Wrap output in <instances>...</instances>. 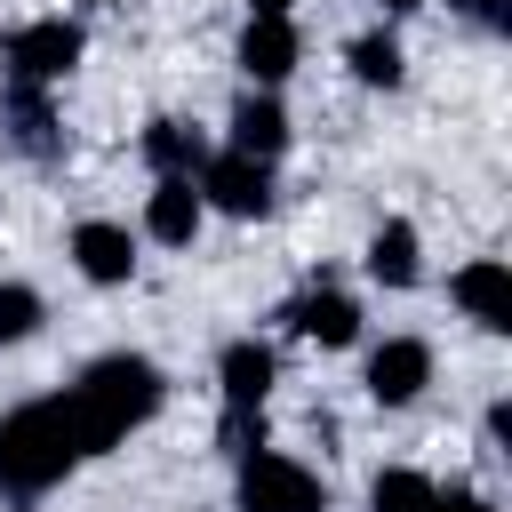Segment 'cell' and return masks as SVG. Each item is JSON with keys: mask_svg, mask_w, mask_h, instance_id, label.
I'll return each mask as SVG.
<instances>
[{"mask_svg": "<svg viewBox=\"0 0 512 512\" xmlns=\"http://www.w3.org/2000/svg\"><path fill=\"white\" fill-rule=\"evenodd\" d=\"M64 408H72V424H80V448L104 456V448H120L128 432H144V424L168 408V376H160V360H144V352H96V360L64 384Z\"/></svg>", "mask_w": 512, "mask_h": 512, "instance_id": "6da1fadb", "label": "cell"}, {"mask_svg": "<svg viewBox=\"0 0 512 512\" xmlns=\"http://www.w3.org/2000/svg\"><path fill=\"white\" fill-rule=\"evenodd\" d=\"M80 464H88V448H80V424H72L64 392H40V400L0 416V496L8 504H40Z\"/></svg>", "mask_w": 512, "mask_h": 512, "instance_id": "7a4b0ae2", "label": "cell"}, {"mask_svg": "<svg viewBox=\"0 0 512 512\" xmlns=\"http://www.w3.org/2000/svg\"><path fill=\"white\" fill-rule=\"evenodd\" d=\"M232 504L240 512H328V480L304 456H288V448H240Z\"/></svg>", "mask_w": 512, "mask_h": 512, "instance_id": "3957f363", "label": "cell"}, {"mask_svg": "<svg viewBox=\"0 0 512 512\" xmlns=\"http://www.w3.org/2000/svg\"><path fill=\"white\" fill-rule=\"evenodd\" d=\"M272 376H280V360H272V344H256V336H232V344L216 352V392H224V440H232V448H264Z\"/></svg>", "mask_w": 512, "mask_h": 512, "instance_id": "277c9868", "label": "cell"}, {"mask_svg": "<svg viewBox=\"0 0 512 512\" xmlns=\"http://www.w3.org/2000/svg\"><path fill=\"white\" fill-rule=\"evenodd\" d=\"M80 24L72 16H32V24H8V40H0V64H8V88H56V80H72V64H80Z\"/></svg>", "mask_w": 512, "mask_h": 512, "instance_id": "5b68a950", "label": "cell"}, {"mask_svg": "<svg viewBox=\"0 0 512 512\" xmlns=\"http://www.w3.org/2000/svg\"><path fill=\"white\" fill-rule=\"evenodd\" d=\"M192 192H200V208H208V216H232V224H256V216H272V208H280L272 160H248V152H224V144L200 160Z\"/></svg>", "mask_w": 512, "mask_h": 512, "instance_id": "8992f818", "label": "cell"}, {"mask_svg": "<svg viewBox=\"0 0 512 512\" xmlns=\"http://www.w3.org/2000/svg\"><path fill=\"white\" fill-rule=\"evenodd\" d=\"M360 384H368L376 408H408V400H424V384H432V344H424V336H384V344H368Z\"/></svg>", "mask_w": 512, "mask_h": 512, "instance_id": "52a82bcc", "label": "cell"}, {"mask_svg": "<svg viewBox=\"0 0 512 512\" xmlns=\"http://www.w3.org/2000/svg\"><path fill=\"white\" fill-rule=\"evenodd\" d=\"M64 256H72V272H80L88 288H120V280L136 272V232L112 224V216H80V224L64 232Z\"/></svg>", "mask_w": 512, "mask_h": 512, "instance_id": "ba28073f", "label": "cell"}, {"mask_svg": "<svg viewBox=\"0 0 512 512\" xmlns=\"http://www.w3.org/2000/svg\"><path fill=\"white\" fill-rule=\"evenodd\" d=\"M448 296H456V312H464L480 336H512V264H504V256L456 264V272H448Z\"/></svg>", "mask_w": 512, "mask_h": 512, "instance_id": "9c48e42d", "label": "cell"}, {"mask_svg": "<svg viewBox=\"0 0 512 512\" xmlns=\"http://www.w3.org/2000/svg\"><path fill=\"white\" fill-rule=\"evenodd\" d=\"M232 56H240L248 88H280V80L296 72V56H304V32H296V16H248Z\"/></svg>", "mask_w": 512, "mask_h": 512, "instance_id": "30bf717a", "label": "cell"}, {"mask_svg": "<svg viewBox=\"0 0 512 512\" xmlns=\"http://www.w3.org/2000/svg\"><path fill=\"white\" fill-rule=\"evenodd\" d=\"M224 152L280 160V152H288V104H280L272 88H248V96L232 104V136H224Z\"/></svg>", "mask_w": 512, "mask_h": 512, "instance_id": "8fae6325", "label": "cell"}, {"mask_svg": "<svg viewBox=\"0 0 512 512\" xmlns=\"http://www.w3.org/2000/svg\"><path fill=\"white\" fill-rule=\"evenodd\" d=\"M200 224H208V208H200L192 176H152V200H144V232H152L160 248H192V240H200Z\"/></svg>", "mask_w": 512, "mask_h": 512, "instance_id": "7c38bea8", "label": "cell"}, {"mask_svg": "<svg viewBox=\"0 0 512 512\" xmlns=\"http://www.w3.org/2000/svg\"><path fill=\"white\" fill-rule=\"evenodd\" d=\"M360 264H368L376 288H416V280H424V240H416V224H408V216H384V224L368 232V256H360Z\"/></svg>", "mask_w": 512, "mask_h": 512, "instance_id": "4fadbf2b", "label": "cell"}, {"mask_svg": "<svg viewBox=\"0 0 512 512\" xmlns=\"http://www.w3.org/2000/svg\"><path fill=\"white\" fill-rule=\"evenodd\" d=\"M288 320H296V336H312V344H360V304L344 296V288H304L296 304H288Z\"/></svg>", "mask_w": 512, "mask_h": 512, "instance_id": "5bb4252c", "label": "cell"}, {"mask_svg": "<svg viewBox=\"0 0 512 512\" xmlns=\"http://www.w3.org/2000/svg\"><path fill=\"white\" fill-rule=\"evenodd\" d=\"M144 160H152V176H200L208 144H200V128H184V120H152V128H144Z\"/></svg>", "mask_w": 512, "mask_h": 512, "instance_id": "9a60e30c", "label": "cell"}, {"mask_svg": "<svg viewBox=\"0 0 512 512\" xmlns=\"http://www.w3.org/2000/svg\"><path fill=\"white\" fill-rule=\"evenodd\" d=\"M344 64H352V80H360V88H400V80H408V56H400L392 24H384V32H360V40L344 48Z\"/></svg>", "mask_w": 512, "mask_h": 512, "instance_id": "2e32d148", "label": "cell"}, {"mask_svg": "<svg viewBox=\"0 0 512 512\" xmlns=\"http://www.w3.org/2000/svg\"><path fill=\"white\" fill-rule=\"evenodd\" d=\"M440 504V480H424L416 464H384L368 480V512H432Z\"/></svg>", "mask_w": 512, "mask_h": 512, "instance_id": "e0dca14e", "label": "cell"}, {"mask_svg": "<svg viewBox=\"0 0 512 512\" xmlns=\"http://www.w3.org/2000/svg\"><path fill=\"white\" fill-rule=\"evenodd\" d=\"M40 320H48L40 288H24V280H0V352L32 344V336H40Z\"/></svg>", "mask_w": 512, "mask_h": 512, "instance_id": "ac0fdd59", "label": "cell"}, {"mask_svg": "<svg viewBox=\"0 0 512 512\" xmlns=\"http://www.w3.org/2000/svg\"><path fill=\"white\" fill-rule=\"evenodd\" d=\"M8 120H16V144L24 152H56V128H48V88H8Z\"/></svg>", "mask_w": 512, "mask_h": 512, "instance_id": "d6986e66", "label": "cell"}, {"mask_svg": "<svg viewBox=\"0 0 512 512\" xmlns=\"http://www.w3.org/2000/svg\"><path fill=\"white\" fill-rule=\"evenodd\" d=\"M456 8H464V16H480V24H496V32L512 24V0H456Z\"/></svg>", "mask_w": 512, "mask_h": 512, "instance_id": "ffe728a7", "label": "cell"}, {"mask_svg": "<svg viewBox=\"0 0 512 512\" xmlns=\"http://www.w3.org/2000/svg\"><path fill=\"white\" fill-rule=\"evenodd\" d=\"M432 512H496V504H488V496H472V488H440V504H432Z\"/></svg>", "mask_w": 512, "mask_h": 512, "instance_id": "44dd1931", "label": "cell"}, {"mask_svg": "<svg viewBox=\"0 0 512 512\" xmlns=\"http://www.w3.org/2000/svg\"><path fill=\"white\" fill-rule=\"evenodd\" d=\"M296 0H248V16H288Z\"/></svg>", "mask_w": 512, "mask_h": 512, "instance_id": "7402d4cb", "label": "cell"}, {"mask_svg": "<svg viewBox=\"0 0 512 512\" xmlns=\"http://www.w3.org/2000/svg\"><path fill=\"white\" fill-rule=\"evenodd\" d=\"M416 8H432V0H384V16H416Z\"/></svg>", "mask_w": 512, "mask_h": 512, "instance_id": "603a6c76", "label": "cell"}, {"mask_svg": "<svg viewBox=\"0 0 512 512\" xmlns=\"http://www.w3.org/2000/svg\"><path fill=\"white\" fill-rule=\"evenodd\" d=\"M88 8H112V0H88Z\"/></svg>", "mask_w": 512, "mask_h": 512, "instance_id": "cb8c5ba5", "label": "cell"}]
</instances>
